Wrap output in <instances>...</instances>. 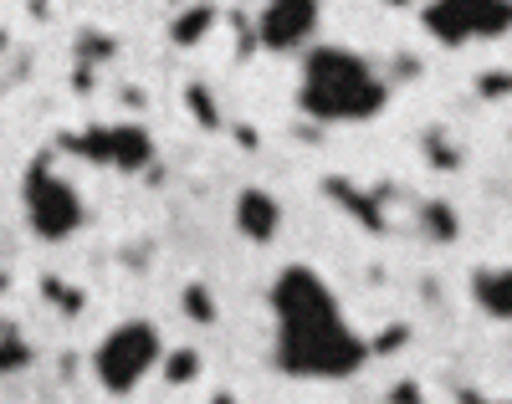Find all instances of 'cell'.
Instances as JSON below:
<instances>
[{"mask_svg":"<svg viewBox=\"0 0 512 404\" xmlns=\"http://www.w3.org/2000/svg\"><path fill=\"white\" fill-rule=\"evenodd\" d=\"M369 343L313 266H282L272 282V364L292 379H349Z\"/></svg>","mask_w":512,"mask_h":404,"instance_id":"1","label":"cell"},{"mask_svg":"<svg viewBox=\"0 0 512 404\" xmlns=\"http://www.w3.org/2000/svg\"><path fill=\"white\" fill-rule=\"evenodd\" d=\"M384 77L354 47H308L297 72V108L318 123H364L384 108Z\"/></svg>","mask_w":512,"mask_h":404,"instance_id":"2","label":"cell"},{"mask_svg":"<svg viewBox=\"0 0 512 404\" xmlns=\"http://www.w3.org/2000/svg\"><path fill=\"white\" fill-rule=\"evenodd\" d=\"M159 358H164V338H159L154 323H144V318L118 323V328H108V333L98 338V348H93V379H98L113 399H123V394H134V389L159 369Z\"/></svg>","mask_w":512,"mask_h":404,"instance_id":"3","label":"cell"},{"mask_svg":"<svg viewBox=\"0 0 512 404\" xmlns=\"http://www.w3.org/2000/svg\"><path fill=\"white\" fill-rule=\"evenodd\" d=\"M21 205H26V220L41 241H67L88 226V210H82V195L77 185L57 169L52 154L31 159L26 179H21Z\"/></svg>","mask_w":512,"mask_h":404,"instance_id":"4","label":"cell"},{"mask_svg":"<svg viewBox=\"0 0 512 404\" xmlns=\"http://www.w3.org/2000/svg\"><path fill=\"white\" fill-rule=\"evenodd\" d=\"M425 26L446 47L487 41V36H502L512 26V0H431L425 6Z\"/></svg>","mask_w":512,"mask_h":404,"instance_id":"5","label":"cell"},{"mask_svg":"<svg viewBox=\"0 0 512 404\" xmlns=\"http://www.w3.org/2000/svg\"><path fill=\"white\" fill-rule=\"evenodd\" d=\"M318 31V0H267L256 16V41L267 52H308Z\"/></svg>","mask_w":512,"mask_h":404,"instance_id":"6","label":"cell"},{"mask_svg":"<svg viewBox=\"0 0 512 404\" xmlns=\"http://www.w3.org/2000/svg\"><path fill=\"white\" fill-rule=\"evenodd\" d=\"M77 154H88L98 164H113V169H144L154 144L149 133L134 128V123H113V128H98V133H82V139H72Z\"/></svg>","mask_w":512,"mask_h":404,"instance_id":"7","label":"cell"},{"mask_svg":"<svg viewBox=\"0 0 512 404\" xmlns=\"http://www.w3.org/2000/svg\"><path fill=\"white\" fill-rule=\"evenodd\" d=\"M236 226H241V236L246 241H272L277 236V226H282V205L267 195V190H241V200H236Z\"/></svg>","mask_w":512,"mask_h":404,"instance_id":"8","label":"cell"},{"mask_svg":"<svg viewBox=\"0 0 512 404\" xmlns=\"http://www.w3.org/2000/svg\"><path fill=\"white\" fill-rule=\"evenodd\" d=\"M472 297L482 302L487 318L512 323V266H482V272L472 277Z\"/></svg>","mask_w":512,"mask_h":404,"instance_id":"9","label":"cell"},{"mask_svg":"<svg viewBox=\"0 0 512 404\" xmlns=\"http://www.w3.org/2000/svg\"><path fill=\"white\" fill-rule=\"evenodd\" d=\"M31 364V343L21 338L16 323H0V374H21Z\"/></svg>","mask_w":512,"mask_h":404,"instance_id":"10","label":"cell"},{"mask_svg":"<svg viewBox=\"0 0 512 404\" xmlns=\"http://www.w3.org/2000/svg\"><path fill=\"white\" fill-rule=\"evenodd\" d=\"M195 364H200V358H195L190 348H180V353H169V369H164V374H169V379H180V384H185V379L195 374Z\"/></svg>","mask_w":512,"mask_h":404,"instance_id":"11","label":"cell"},{"mask_svg":"<svg viewBox=\"0 0 512 404\" xmlns=\"http://www.w3.org/2000/svg\"><path fill=\"white\" fill-rule=\"evenodd\" d=\"M461 404H497V399H482V394H461Z\"/></svg>","mask_w":512,"mask_h":404,"instance_id":"12","label":"cell"},{"mask_svg":"<svg viewBox=\"0 0 512 404\" xmlns=\"http://www.w3.org/2000/svg\"><path fill=\"white\" fill-rule=\"evenodd\" d=\"M384 6H405V0H384Z\"/></svg>","mask_w":512,"mask_h":404,"instance_id":"13","label":"cell"}]
</instances>
